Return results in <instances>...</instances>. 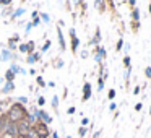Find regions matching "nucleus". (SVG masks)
I'll return each instance as SVG.
<instances>
[{"label": "nucleus", "instance_id": "32", "mask_svg": "<svg viewBox=\"0 0 151 138\" xmlns=\"http://www.w3.org/2000/svg\"><path fill=\"white\" fill-rule=\"evenodd\" d=\"M67 138H72V137H67Z\"/></svg>", "mask_w": 151, "mask_h": 138}, {"label": "nucleus", "instance_id": "28", "mask_svg": "<svg viewBox=\"0 0 151 138\" xmlns=\"http://www.w3.org/2000/svg\"><path fill=\"white\" fill-rule=\"evenodd\" d=\"M75 112V107H68V114H73Z\"/></svg>", "mask_w": 151, "mask_h": 138}, {"label": "nucleus", "instance_id": "15", "mask_svg": "<svg viewBox=\"0 0 151 138\" xmlns=\"http://www.w3.org/2000/svg\"><path fill=\"white\" fill-rule=\"evenodd\" d=\"M10 70H12L13 73H20V72H23V70H21L20 67H17V65H12V68H10Z\"/></svg>", "mask_w": 151, "mask_h": 138}, {"label": "nucleus", "instance_id": "12", "mask_svg": "<svg viewBox=\"0 0 151 138\" xmlns=\"http://www.w3.org/2000/svg\"><path fill=\"white\" fill-rule=\"evenodd\" d=\"M102 57H106V50L104 49H99L98 50V55H96V60H98V62H101Z\"/></svg>", "mask_w": 151, "mask_h": 138}, {"label": "nucleus", "instance_id": "21", "mask_svg": "<svg viewBox=\"0 0 151 138\" xmlns=\"http://www.w3.org/2000/svg\"><path fill=\"white\" fill-rule=\"evenodd\" d=\"M18 102H21V104H24V102H28V98H24V96H21V98H18Z\"/></svg>", "mask_w": 151, "mask_h": 138}, {"label": "nucleus", "instance_id": "30", "mask_svg": "<svg viewBox=\"0 0 151 138\" xmlns=\"http://www.w3.org/2000/svg\"><path fill=\"white\" fill-rule=\"evenodd\" d=\"M54 138H59V135H57V133H54Z\"/></svg>", "mask_w": 151, "mask_h": 138}, {"label": "nucleus", "instance_id": "26", "mask_svg": "<svg viewBox=\"0 0 151 138\" xmlns=\"http://www.w3.org/2000/svg\"><path fill=\"white\" fill-rule=\"evenodd\" d=\"M41 18H42V20H44V21H49V20H50V18H49V17H47V15H44V13H42V15H41Z\"/></svg>", "mask_w": 151, "mask_h": 138}, {"label": "nucleus", "instance_id": "8", "mask_svg": "<svg viewBox=\"0 0 151 138\" xmlns=\"http://www.w3.org/2000/svg\"><path fill=\"white\" fill-rule=\"evenodd\" d=\"M37 59H39V55H37V54H29V55L26 57V62L28 63H34Z\"/></svg>", "mask_w": 151, "mask_h": 138}, {"label": "nucleus", "instance_id": "25", "mask_svg": "<svg viewBox=\"0 0 151 138\" xmlns=\"http://www.w3.org/2000/svg\"><path fill=\"white\" fill-rule=\"evenodd\" d=\"M138 13H140V12H138V10H135V12H133V18H135V20H138V17H140V15H138Z\"/></svg>", "mask_w": 151, "mask_h": 138}, {"label": "nucleus", "instance_id": "31", "mask_svg": "<svg viewBox=\"0 0 151 138\" xmlns=\"http://www.w3.org/2000/svg\"><path fill=\"white\" fill-rule=\"evenodd\" d=\"M150 12H151V5H150Z\"/></svg>", "mask_w": 151, "mask_h": 138}, {"label": "nucleus", "instance_id": "23", "mask_svg": "<svg viewBox=\"0 0 151 138\" xmlns=\"http://www.w3.org/2000/svg\"><path fill=\"white\" fill-rule=\"evenodd\" d=\"M114 96H115V91H114V89H111V91H109V99H112Z\"/></svg>", "mask_w": 151, "mask_h": 138}, {"label": "nucleus", "instance_id": "27", "mask_svg": "<svg viewBox=\"0 0 151 138\" xmlns=\"http://www.w3.org/2000/svg\"><path fill=\"white\" fill-rule=\"evenodd\" d=\"M141 107H143V104H137V106H135V109H137V111H140Z\"/></svg>", "mask_w": 151, "mask_h": 138}, {"label": "nucleus", "instance_id": "24", "mask_svg": "<svg viewBox=\"0 0 151 138\" xmlns=\"http://www.w3.org/2000/svg\"><path fill=\"white\" fill-rule=\"evenodd\" d=\"M124 62H125V65H130V57H125V59H124Z\"/></svg>", "mask_w": 151, "mask_h": 138}, {"label": "nucleus", "instance_id": "19", "mask_svg": "<svg viewBox=\"0 0 151 138\" xmlns=\"http://www.w3.org/2000/svg\"><path fill=\"white\" fill-rule=\"evenodd\" d=\"M37 104H39V106H44V104H46V99H44L42 96H41V98L37 99Z\"/></svg>", "mask_w": 151, "mask_h": 138}, {"label": "nucleus", "instance_id": "17", "mask_svg": "<svg viewBox=\"0 0 151 138\" xmlns=\"http://www.w3.org/2000/svg\"><path fill=\"white\" fill-rule=\"evenodd\" d=\"M36 81H37V85H39V86H46V83H44V80L41 78V76H37V78H36Z\"/></svg>", "mask_w": 151, "mask_h": 138}, {"label": "nucleus", "instance_id": "20", "mask_svg": "<svg viewBox=\"0 0 151 138\" xmlns=\"http://www.w3.org/2000/svg\"><path fill=\"white\" fill-rule=\"evenodd\" d=\"M49 47H50V42H49V41H47V42H46V44H44V46H42V52H46V50L49 49Z\"/></svg>", "mask_w": 151, "mask_h": 138}, {"label": "nucleus", "instance_id": "10", "mask_svg": "<svg viewBox=\"0 0 151 138\" xmlns=\"http://www.w3.org/2000/svg\"><path fill=\"white\" fill-rule=\"evenodd\" d=\"M5 80H7V81H10V83H13V80H15V73L12 72V70H8V72L5 73Z\"/></svg>", "mask_w": 151, "mask_h": 138}, {"label": "nucleus", "instance_id": "14", "mask_svg": "<svg viewBox=\"0 0 151 138\" xmlns=\"http://www.w3.org/2000/svg\"><path fill=\"white\" fill-rule=\"evenodd\" d=\"M18 49H20V52H24V54L29 52V47H28V44H21V46L18 47ZM29 54H31V52H29Z\"/></svg>", "mask_w": 151, "mask_h": 138}, {"label": "nucleus", "instance_id": "29", "mask_svg": "<svg viewBox=\"0 0 151 138\" xmlns=\"http://www.w3.org/2000/svg\"><path fill=\"white\" fill-rule=\"evenodd\" d=\"M146 75H148V76H151V68H146Z\"/></svg>", "mask_w": 151, "mask_h": 138}, {"label": "nucleus", "instance_id": "4", "mask_svg": "<svg viewBox=\"0 0 151 138\" xmlns=\"http://www.w3.org/2000/svg\"><path fill=\"white\" fill-rule=\"evenodd\" d=\"M70 36H72V50L75 52V50H76V47H78V44H80L78 37L75 36V29H70Z\"/></svg>", "mask_w": 151, "mask_h": 138}, {"label": "nucleus", "instance_id": "11", "mask_svg": "<svg viewBox=\"0 0 151 138\" xmlns=\"http://www.w3.org/2000/svg\"><path fill=\"white\" fill-rule=\"evenodd\" d=\"M0 57H2V60H8V59L12 57V54H10V50H2Z\"/></svg>", "mask_w": 151, "mask_h": 138}, {"label": "nucleus", "instance_id": "13", "mask_svg": "<svg viewBox=\"0 0 151 138\" xmlns=\"http://www.w3.org/2000/svg\"><path fill=\"white\" fill-rule=\"evenodd\" d=\"M23 13H24V8H18V10L15 12L13 15H12V18H18V17H21Z\"/></svg>", "mask_w": 151, "mask_h": 138}, {"label": "nucleus", "instance_id": "16", "mask_svg": "<svg viewBox=\"0 0 151 138\" xmlns=\"http://www.w3.org/2000/svg\"><path fill=\"white\" fill-rule=\"evenodd\" d=\"M52 106L55 109H57V106H59V98H57V96H54V98H52Z\"/></svg>", "mask_w": 151, "mask_h": 138}, {"label": "nucleus", "instance_id": "7", "mask_svg": "<svg viewBox=\"0 0 151 138\" xmlns=\"http://www.w3.org/2000/svg\"><path fill=\"white\" fill-rule=\"evenodd\" d=\"M24 138H39V135H37V132L34 130L33 127H31V128H29V132L26 133V137H24Z\"/></svg>", "mask_w": 151, "mask_h": 138}, {"label": "nucleus", "instance_id": "5", "mask_svg": "<svg viewBox=\"0 0 151 138\" xmlns=\"http://www.w3.org/2000/svg\"><path fill=\"white\" fill-rule=\"evenodd\" d=\"M83 91H85V94H83V101H88L89 96H91V85H89V83H85Z\"/></svg>", "mask_w": 151, "mask_h": 138}, {"label": "nucleus", "instance_id": "33", "mask_svg": "<svg viewBox=\"0 0 151 138\" xmlns=\"http://www.w3.org/2000/svg\"><path fill=\"white\" fill-rule=\"evenodd\" d=\"M150 112H151V109H150Z\"/></svg>", "mask_w": 151, "mask_h": 138}, {"label": "nucleus", "instance_id": "9", "mask_svg": "<svg viewBox=\"0 0 151 138\" xmlns=\"http://www.w3.org/2000/svg\"><path fill=\"white\" fill-rule=\"evenodd\" d=\"M13 89H15V85H13V83H10V81H7V85L4 86L2 91H4V93H10V91H13Z\"/></svg>", "mask_w": 151, "mask_h": 138}, {"label": "nucleus", "instance_id": "3", "mask_svg": "<svg viewBox=\"0 0 151 138\" xmlns=\"http://www.w3.org/2000/svg\"><path fill=\"white\" fill-rule=\"evenodd\" d=\"M33 128L37 132L39 138H47L49 137V128H47V125L42 124V122H36V124L33 125Z\"/></svg>", "mask_w": 151, "mask_h": 138}, {"label": "nucleus", "instance_id": "22", "mask_svg": "<svg viewBox=\"0 0 151 138\" xmlns=\"http://www.w3.org/2000/svg\"><path fill=\"white\" fill-rule=\"evenodd\" d=\"M0 4H2V5H7V7H8V5L12 4V0H0Z\"/></svg>", "mask_w": 151, "mask_h": 138}, {"label": "nucleus", "instance_id": "2", "mask_svg": "<svg viewBox=\"0 0 151 138\" xmlns=\"http://www.w3.org/2000/svg\"><path fill=\"white\" fill-rule=\"evenodd\" d=\"M33 127V125L29 124V122L24 119V120H21L20 124H17V128H18V137H21V138H24L26 137V133L29 132V128Z\"/></svg>", "mask_w": 151, "mask_h": 138}, {"label": "nucleus", "instance_id": "6", "mask_svg": "<svg viewBox=\"0 0 151 138\" xmlns=\"http://www.w3.org/2000/svg\"><path fill=\"white\" fill-rule=\"evenodd\" d=\"M57 36H59V42H60V47L62 49H65V39H63V34H62V29H60L59 26H57Z\"/></svg>", "mask_w": 151, "mask_h": 138}, {"label": "nucleus", "instance_id": "18", "mask_svg": "<svg viewBox=\"0 0 151 138\" xmlns=\"http://www.w3.org/2000/svg\"><path fill=\"white\" fill-rule=\"evenodd\" d=\"M78 133H80V137H85V135H86V128H85V127H81V128L78 130Z\"/></svg>", "mask_w": 151, "mask_h": 138}, {"label": "nucleus", "instance_id": "1", "mask_svg": "<svg viewBox=\"0 0 151 138\" xmlns=\"http://www.w3.org/2000/svg\"><path fill=\"white\" fill-rule=\"evenodd\" d=\"M28 117V111L24 109L23 104H13L10 109H8L7 115H5V119H7V122H10V124H20L21 120H24V119Z\"/></svg>", "mask_w": 151, "mask_h": 138}]
</instances>
